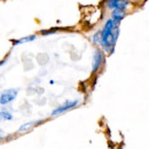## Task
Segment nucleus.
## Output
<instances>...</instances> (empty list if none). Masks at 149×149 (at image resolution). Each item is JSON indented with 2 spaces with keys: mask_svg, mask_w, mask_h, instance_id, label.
<instances>
[{
  "mask_svg": "<svg viewBox=\"0 0 149 149\" xmlns=\"http://www.w3.org/2000/svg\"><path fill=\"white\" fill-rule=\"evenodd\" d=\"M118 33H119V23H116L112 19H109L106 22L102 31L100 32V36H101L100 44L106 52L108 53L113 52Z\"/></svg>",
  "mask_w": 149,
  "mask_h": 149,
  "instance_id": "nucleus-1",
  "label": "nucleus"
},
{
  "mask_svg": "<svg viewBox=\"0 0 149 149\" xmlns=\"http://www.w3.org/2000/svg\"><path fill=\"white\" fill-rule=\"evenodd\" d=\"M17 94H19V90L17 88L5 90L2 93L0 94V104L1 106H6V104L10 103L12 101H14L16 99Z\"/></svg>",
  "mask_w": 149,
  "mask_h": 149,
  "instance_id": "nucleus-2",
  "label": "nucleus"
},
{
  "mask_svg": "<svg viewBox=\"0 0 149 149\" xmlns=\"http://www.w3.org/2000/svg\"><path fill=\"white\" fill-rule=\"evenodd\" d=\"M78 103H79V101H78V100L67 101L65 103H63V104L58 106L57 108H55V109L52 111V115H53V116H57V115H60V113H62V112L68 111V110L72 109V108H74V107H77V106H78Z\"/></svg>",
  "mask_w": 149,
  "mask_h": 149,
  "instance_id": "nucleus-3",
  "label": "nucleus"
},
{
  "mask_svg": "<svg viewBox=\"0 0 149 149\" xmlns=\"http://www.w3.org/2000/svg\"><path fill=\"white\" fill-rule=\"evenodd\" d=\"M130 2L127 0H107V7L110 9H126Z\"/></svg>",
  "mask_w": 149,
  "mask_h": 149,
  "instance_id": "nucleus-4",
  "label": "nucleus"
},
{
  "mask_svg": "<svg viewBox=\"0 0 149 149\" xmlns=\"http://www.w3.org/2000/svg\"><path fill=\"white\" fill-rule=\"evenodd\" d=\"M103 60H104L103 53H102L100 49H96V51L94 52V55H93V64H92V71H93V72L97 71V70L100 69V67H101L102 63H103Z\"/></svg>",
  "mask_w": 149,
  "mask_h": 149,
  "instance_id": "nucleus-5",
  "label": "nucleus"
},
{
  "mask_svg": "<svg viewBox=\"0 0 149 149\" xmlns=\"http://www.w3.org/2000/svg\"><path fill=\"white\" fill-rule=\"evenodd\" d=\"M112 17L111 19L116 22V23H119L122 19H124L125 16V12L124 9H112Z\"/></svg>",
  "mask_w": 149,
  "mask_h": 149,
  "instance_id": "nucleus-6",
  "label": "nucleus"
},
{
  "mask_svg": "<svg viewBox=\"0 0 149 149\" xmlns=\"http://www.w3.org/2000/svg\"><path fill=\"white\" fill-rule=\"evenodd\" d=\"M41 120H33V122H29V123H26V124H23L21 127L19 129V132H24V131H28L29 129H31L32 126H35L36 124L38 123H40Z\"/></svg>",
  "mask_w": 149,
  "mask_h": 149,
  "instance_id": "nucleus-7",
  "label": "nucleus"
},
{
  "mask_svg": "<svg viewBox=\"0 0 149 149\" xmlns=\"http://www.w3.org/2000/svg\"><path fill=\"white\" fill-rule=\"evenodd\" d=\"M36 39V36H28V37L21 38L19 40H15L13 41L14 45H19V44H23V42H29V41H33Z\"/></svg>",
  "mask_w": 149,
  "mask_h": 149,
  "instance_id": "nucleus-8",
  "label": "nucleus"
},
{
  "mask_svg": "<svg viewBox=\"0 0 149 149\" xmlns=\"http://www.w3.org/2000/svg\"><path fill=\"white\" fill-rule=\"evenodd\" d=\"M0 117H1L2 119H5V120H12V119H13L12 113L9 111H5V110L0 111Z\"/></svg>",
  "mask_w": 149,
  "mask_h": 149,
  "instance_id": "nucleus-9",
  "label": "nucleus"
},
{
  "mask_svg": "<svg viewBox=\"0 0 149 149\" xmlns=\"http://www.w3.org/2000/svg\"><path fill=\"white\" fill-rule=\"evenodd\" d=\"M100 39H101V36H100V32H96L92 37V40H93L94 44H100Z\"/></svg>",
  "mask_w": 149,
  "mask_h": 149,
  "instance_id": "nucleus-10",
  "label": "nucleus"
},
{
  "mask_svg": "<svg viewBox=\"0 0 149 149\" xmlns=\"http://www.w3.org/2000/svg\"><path fill=\"white\" fill-rule=\"evenodd\" d=\"M3 138H5V132L0 129V140H2Z\"/></svg>",
  "mask_w": 149,
  "mask_h": 149,
  "instance_id": "nucleus-11",
  "label": "nucleus"
},
{
  "mask_svg": "<svg viewBox=\"0 0 149 149\" xmlns=\"http://www.w3.org/2000/svg\"><path fill=\"white\" fill-rule=\"evenodd\" d=\"M3 63H5V61H1V62H0V65H1V64H3Z\"/></svg>",
  "mask_w": 149,
  "mask_h": 149,
  "instance_id": "nucleus-12",
  "label": "nucleus"
},
{
  "mask_svg": "<svg viewBox=\"0 0 149 149\" xmlns=\"http://www.w3.org/2000/svg\"><path fill=\"white\" fill-rule=\"evenodd\" d=\"M0 118H1V117H0Z\"/></svg>",
  "mask_w": 149,
  "mask_h": 149,
  "instance_id": "nucleus-13",
  "label": "nucleus"
}]
</instances>
